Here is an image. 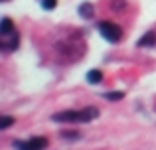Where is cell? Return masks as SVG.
<instances>
[{
  "instance_id": "2",
  "label": "cell",
  "mask_w": 156,
  "mask_h": 150,
  "mask_svg": "<svg viewBox=\"0 0 156 150\" xmlns=\"http://www.w3.org/2000/svg\"><path fill=\"white\" fill-rule=\"evenodd\" d=\"M99 32H101V36H103L107 42H113V44L121 42V38H122L121 26H117L115 22H109V20L99 22Z\"/></svg>"
},
{
  "instance_id": "8",
  "label": "cell",
  "mask_w": 156,
  "mask_h": 150,
  "mask_svg": "<svg viewBox=\"0 0 156 150\" xmlns=\"http://www.w3.org/2000/svg\"><path fill=\"white\" fill-rule=\"evenodd\" d=\"M105 99H109V101H121L122 97H125V93H121V91H109V93H105Z\"/></svg>"
},
{
  "instance_id": "1",
  "label": "cell",
  "mask_w": 156,
  "mask_h": 150,
  "mask_svg": "<svg viewBox=\"0 0 156 150\" xmlns=\"http://www.w3.org/2000/svg\"><path fill=\"white\" fill-rule=\"evenodd\" d=\"M99 117V109L97 107H85L81 111H63L55 113L51 117L53 123H91L93 119Z\"/></svg>"
},
{
  "instance_id": "6",
  "label": "cell",
  "mask_w": 156,
  "mask_h": 150,
  "mask_svg": "<svg viewBox=\"0 0 156 150\" xmlns=\"http://www.w3.org/2000/svg\"><path fill=\"white\" fill-rule=\"evenodd\" d=\"M93 12H95V8H93L89 2H85V4H81V6H79V14L83 16V18H87V20L93 18Z\"/></svg>"
},
{
  "instance_id": "11",
  "label": "cell",
  "mask_w": 156,
  "mask_h": 150,
  "mask_svg": "<svg viewBox=\"0 0 156 150\" xmlns=\"http://www.w3.org/2000/svg\"><path fill=\"white\" fill-rule=\"evenodd\" d=\"M61 138L75 140V138H79V132H75V131H65V132H61Z\"/></svg>"
},
{
  "instance_id": "3",
  "label": "cell",
  "mask_w": 156,
  "mask_h": 150,
  "mask_svg": "<svg viewBox=\"0 0 156 150\" xmlns=\"http://www.w3.org/2000/svg\"><path fill=\"white\" fill-rule=\"evenodd\" d=\"M48 144H50V140L46 136H34L30 140H16L14 148H18V150H44V148H48Z\"/></svg>"
},
{
  "instance_id": "5",
  "label": "cell",
  "mask_w": 156,
  "mask_h": 150,
  "mask_svg": "<svg viewBox=\"0 0 156 150\" xmlns=\"http://www.w3.org/2000/svg\"><path fill=\"white\" fill-rule=\"evenodd\" d=\"M156 44V34L154 32H146L140 40H138V47H148V46H154Z\"/></svg>"
},
{
  "instance_id": "4",
  "label": "cell",
  "mask_w": 156,
  "mask_h": 150,
  "mask_svg": "<svg viewBox=\"0 0 156 150\" xmlns=\"http://www.w3.org/2000/svg\"><path fill=\"white\" fill-rule=\"evenodd\" d=\"M18 46H20V36L16 32V28L6 32V34H0V47L4 51H14Z\"/></svg>"
},
{
  "instance_id": "12",
  "label": "cell",
  "mask_w": 156,
  "mask_h": 150,
  "mask_svg": "<svg viewBox=\"0 0 156 150\" xmlns=\"http://www.w3.org/2000/svg\"><path fill=\"white\" fill-rule=\"evenodd\" d=\"M42 4H44L46 10H53V8L57 6V0H42Z\"/></svg>"
},
{
  "instance_id": "9",
  "label": "cell",
  "mask_w": 156,
  "mask_h": 150,
  "mask_svg": "<svg viewBox=\"0 0 156 150\" xmlns=\"http://www.w3.org/2000/svg\"><path fill=\"white\" fill-rule=\"evenodd\" d=\"M10 30H14V24H12L10 18H4L2 26H0V34H6V32H10Z\"/></svg>"
},
{
  "instance_id": "10",
  "label": "cell",
  "mask_w": 156,
  "mask_h": 150,
  "mask_svg": "<svg viewBox=\"0 0 156 150\" xmlns=\"http://www.w3.org/2000/svg\"><path fill=\"white\" fill-rule=\"evenodd\" d=\"M10 124H14V117H2V120H0V131H6Z\"/></svg>"
},
{
  "instance_id": "7",
  "label": "cell",
  "mask_w": 156,
  "mask_h": 150,
  "mask_svg": "<svg viewBox=\"0 0 156 150\" xmlns=\"http://www.w3.org/2000/svg\"><path fill=\"white\" fill-rule=\"evenodd\" d=\"M101 79H103V73H101L99 69H91V71L87 73V81H89V83H93V85L99 83Z\"/></svg>"
}]
</instances>
